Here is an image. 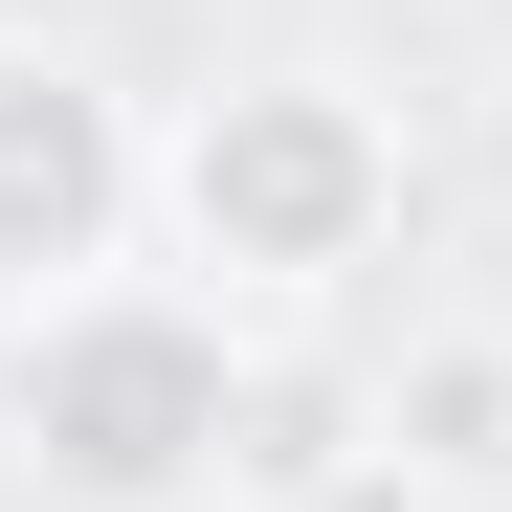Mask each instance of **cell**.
<instances>
[{
	"label": "cell",
	"instance_id": "obj_2",
	"mask_svg": "<svg viewBox=\"0 0 512 512\" xmlns=\"http://www.w3.org/2000/svg\"><path fill=\"white\" fill-rule=\"evenodd\" d=\"M401 201H423V156H401V112L357 90V67H223L201 112H156V245H179L245 334L379 290L401 268Z\"/></svg>",
	"mask_w": 512,
	"mask_h": 512
},
{
	"label": "cell",
	"instance_id": "obj_3",
	"mask_svg": "<svg viewBox=\"0 0 512 512\" xmlns=\"http://www.w3.org/2000/svg\"><path fill=\"white\" fill-rule=\"evenodd\" d=\"M156 223V134L90 45H45V23H0V312L67 290V268H112V245Z\"/></svg>",
	"mask_w": 512,
	"mask_h": 512
},
{
	"label": "cell",
	"instance_id": "obj_1",
	"mask_svg": "<svg viewBox=\"0 0 512 512\" xmlns=\"http://www.w3.org/2000/svg\"><path fill=\"white\" fill-rule=\"evenodd\" d=\"M0 468L45 512H223L268 468V334L201 268H67L0 312Z\"/></svg>",
	"mask_w": 512,
	"mask_h": 512
},
{
	"label": "cell",
	"instance_id": "obj_4",
	"mask_svg": "<svg viewBox=\"0 0 512 512\" xmlns=\"http://www.w3.org/2000/svg\"><path fill=\"white\" fill-rule=\"evenodd\" d=\"M379 446L401 468H512V334H423L379 379Z\"/></svg>",
	"mask_w": 512,
	"mask_h": 512
}]
</instances>
